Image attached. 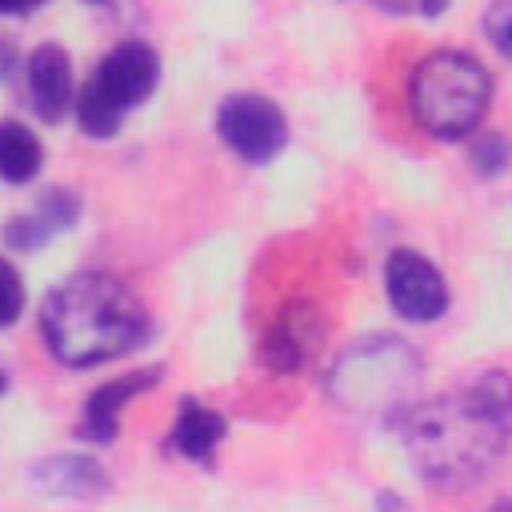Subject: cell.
<instances>
[{
  "mask_svg": "<svg viewBox=\"0 0 512 512\" xmlns=\"http://www.w3.org/2000/svg\"><path fill=\"white\" fill-rule=\"evenodd\" d=\"M512 436V376L484 372L464 392L420 404L404 420L408 452L428 484H476Z\"/></svg>",
  "mask_w": 512,
  "mask_h": 512,
  "instance_id": "1",
  "label": "cell"
},
{
  "mask_svg": "<svg viewBox=\"0 0 512 512\" xmlns=\"http://www.w3.org/2000/svg\"><path fill=\"white\" fill-rule=\"evenodd\" d=\"M40 332L60 364L92 368L140 348L148 340V312L112 272H76L48 292Z\"/></svg>",
  "mask_w": 512,
  "mask_h": 512,
  "instance_id": "2",
  "label": "cell"
},
{
  "mask_svg": "<svg viewBox=\"0 0 512 512\" xmlns=\"http://www.w3.org/2000/svg\"><path fill=\"white\" fill-rule=\"evenodd\" d=\"M492 100V76L476 56L464 52H432L416 64L408 80V104L424 132L440 140H456L472 132Z\"/></svg>",
  "mask_w": 512,
  "mask_h": 512,
  "instance_id": "3",
  "label": "cell"
},
{
  "mask_svg": "<svg viewBox=\"0 0 512 512\" xmlns=\"http://www.w3.org/2000/svg\"><path fill=\"white\" fill-rule=\"evenodd\" d=\"M416 376H420V364L404 340L372 336L336 360L332 396L356 412H388L412 392Z\"/></svg>",
  "mask_w": 512,
  "mask_h": 512,
  "instance_id": "4",
  "label": "cell"
},
{
  "mask_svg": "<svg viewBox=\"0 0 512 512\" xmlns=\"http://www.w3.org/2000/svg\"><path fill=\"white\" fill-rule=\"evenodd\" d=\"M216 132L220 140L252 160V164H264L272 160L284 144H288V120L284 112L268 100V96H252V92H240V96H228L216 112Z\"/></svg>",
  "mask_w": 512,
  "mask_h": 512,
  "instance_id": "5",
  "label": "cell"
},
{
  "mask_svg": "<svg viewBox=\"0 0 512 512\" xmlns=\"http://www.w3.org/2000/svg\"><path fill=\"white\" fill-rule=\"evenodd\" d=\"M384 288H388L392 308L404 320H416V324L440 320L444 308H448V284H444L440 268L428 264L412 248H400V252L388 256V264H384Z\"/></svg>",
  "mask_w": 512,
  "mask_h": 512,
  "instance_id": "6",
  "label": "cell"
},
{
  "mask_svg": "<svg viewBox=\"0 0 512 512\" xmlns=\"http://www.w3.org/2000/svg\"><path fill=\"white\" fill-rule=\"evenodd\" d=\"M156 76H160L156 52H152L148 44H140V40H124V44H116V48L100 60V68H96V76H92L88 84H92L108 104H116L120 112H128V108H136V104H144V100L152 96Z\"/></svg>",
  "mask_w": 512,
  "mask_h": 512,
  "instance_id": "7",
  "label": "cell"
},
{
  "mask_svg": "<svg viewBox=\"0 0 512 512\" xmlns=\"http://www.w3.org/2000/svg\"><path fill=\"white\" fill-rule=\"evenodd\" d=\"M28 92H32V108L40 120H48V124L64 120V112L72 104V68H68L64 48L40 44L28 56Z\"/></svg>",
  "mask_w": 512,
  "mask_h": 512,
  "instance_id": "8",
  "label": "cell"
},
{
  "mask_svg": "<svg viewBox=\"0 0 512 512\" xmlns=\"http://www.w3.org/2000/svg\"><path fill=\"white\" fill-rule=\"evenodd\" d=\"M76 212H80V200H76L72 192H64V188H48L32 212L12 216V220L4 224V244H8V248H20V252H32V248L48 244L56 232L72 228Z\"/></svg>",
  "mask_w": 512,
  "mask_h": 512,
  "instance_id": "9",
  "label": "cell"
},
{
  "mask_svg": "<svg viewBox=\"0 0 512 512\" xmlns=\"http://www.w3.org/2000/svg\"><path fill=\"white\" fill-rule=\"evenodd\" d=\"M156 380H160V372H156V368H140V372L124 376V380H108V384H100V388L88 396V404H84L80 436H84V440H92V444H108V440L116 436L120 404H124V400H132V396H140V392H144V388H152Z\"/></svg>",
  "mask_w": 512,
  "mask_h": 512,
  "instance_id": "10",
  "label": "cell"
},
{
  "mask_svg": "<svg viewBox=\"0 0 512 512\" xmlns=\"http://www.w3.org/2000/svg\"><path fill=\"white\" fill-rule=\"evenodd\" d=\"M32 480L48 496H96L104 492V468L92 456H48L32 468Z\"/></svg>",
  "mask_w": 512,
  "mask_h": 512,
  "instance_id": "11",
  "label": "cell"
},
{
  "mask_svg": "<svg viewBox=\"0 0 512 512\" xmlns=\"http://www.w3.org/2000/svg\"><path fill=\"white\" fill-rule=\"evenodd\" d=\"M316 340H320V320H316V312L304 308V304H300V308H288V316L276 320V328H272V336H268V360H272L276 368H300V364L312 356Z\"/></svg>",
  "mask_w": 512,
  "mask_h": 512,
  "instance_id": "12",
  "label": "cell"
},
{
  "mask_svg": "<svg viewBox=\"0 0 512 512\" xmlns=\"http://www.w3.org/2000/svg\"><path fill=\"white\" fill-rule=\"evenodd\" d=\"M224 432H228V424H224L220 412H212V408H204L196 400H184L180 416H176V428H172V444L188 460H208Z\"/></svg>",
  "mask_w": 512,
  "mask_h": 512,
  "instance_id": "13",
  "label": "cell"
},
{
  "mask_svg": "<svg viewBox=\"0 0 512 512\" xmlns=\"http://www.w3.org/2000/svg\"><path fill=\"white\" fill-rule=\"evenodd\" d=\"M44 164V148L20 120H0V180L28 184Z\"/></svg>",
  "mask_w": 512,
  "mask_h": 512,
  "instance_id": "14",
  "label": "cell"
},
{
  "mask_svg": "<svg viewBox=\"0 0 512 512\" xmlns=\"http://www.w3.org/2000/svg\"><path fill=\"white\" fill-rule=\"evenodd\" d=\"M120 108L116 104H108L92 84H84L80 88V96H76V120H80V128L88 132V136H100V140H108L116 128H120Z\"/></svg>",
  "mask_w": 512,
  "mask_h": 512,
  "instance_id": "15",
  "label": "cell"
},
{
  "mask_svg": "<svg viewBox=\"0 0 512 512\" xmlns=\"http://www.w3.org/2000/svg\"><path fill=\"white\" fill-rule=\"evenodd\" d=\"M508 160H512V144L500 132H488L472 144V164H476L480 176H500L508 168Z\"/></svg>",
  "mask_w": 512,
  "mask_h": 512,
  "instance_id": "16",
  "label": "cell"
},
{
  "mask_svg": "<svg viewBox=\"0 0 512 512\" xmlns=\"http://www.w3.org/2000/svg\"><path fill=\"white\" fill-rule=\"evenodd\" d=\"M484 32L488 40L512 60V0H492L484 12Z\"/></svg>",
  "mask_w": 512,
  "mask_h": 512,
  "instance_id": "17",
  "label": "cell"
},
{
  "mask_svg": "<svg viewBox=\"0 0 512 512\" xmlns=\"http://www.w3.org/2000/svg\"><path fill=\"white\" fill-rule=\"evenodd\" d=\"M20 308H24V284H20L16 268L8 260H0V328L12 324L20 316Z\"/></svg>",
  "mask_w": 512,
  "mask_h": 512,
  "instance_id": "18",
  "label": "cell"
},
{
  "mask_svg": "<svg viewBox=\"0 0 512 512\" xmlns=\"http://www.w3.org/2000/svg\"><path fill=\"white\" fill-rule=\"evenodd\" d=\"M44 0H0V16H16V12H28V8H40Z\"/></svg>",
  "mask_w": 512,
  "mask_h": 512,
  "instance_id": "19",
  "label": "cell"
},
{
  "mask_svg": "<svg viewBox=\"0 0 512 512\" xmlns=\"http://www.w3.org/2000/svg\"><path fill=\"white\" fill-rule=\"evenodd\" d=\"M488 512H512V500H496Z\"/></svg>",
  "mask_w": 512,
  "mask_h": 512,
  "instance_id": "20",
  "label": "cell"
},
{
  "mask_svg": "<svg viewBox=\"0 0 512 512\" xmlns=\"http://www.w3.org/2000/svg\"><path fill=\"white\" fill-rule=\"evenodd\" d=\"M88 4H108V0H88Z\"/></svg>",
  "mask_w": 512,
  "mask_h": 512,
  "instance_id": "21",
  "label": "cell"
}]
</instances>
